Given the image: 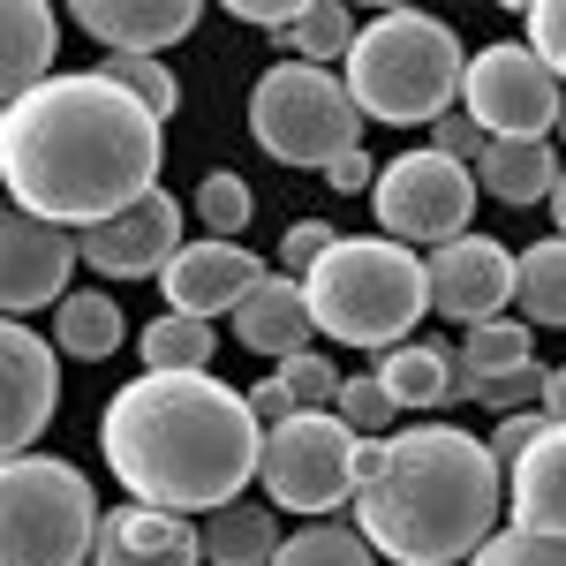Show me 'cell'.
I'll use <instances>...</instances> for the list:
<instances>
[{
	"mask_svg": "<svg viewBox=\"0 0 566 566\" xmlns=\"http://www.w3.org/2000/svg\"><path fill=\"white\" fill-rule=\"evenodd\" d=\"M159 167H167V129L98 69L45 76L15 106H0V197H15V212L61 234L129 212L136 197L159 189Z\"/></svg>",
	"mask_w": 566,
	"mask_h": 566,
	"instance_id": "cell-1",
	"label": "cell"
},
{
	"mask_svg": "<svg viewBox=\"0 0 566 566\" xmlns=\"http://www.w3.org/2000/svg\"><path fill=\"white\" fill-rule=\"evenodd\" d=\"M258 438L264 431L242 408V392L212 370H197V378L144 370L98 416V453L114 483L129 491V506L181 514V522L242 499V483L258 476Z\"/></svg>",
	"mask_w": 566,
	"mask_h": 566,
	"instance_id": "cell-2",
	"label": "cell"
},
{
	"mask_svg": "<svg viewBox=\"0 0 566 566\" xmlns=\"http://www.w3.org/2000/svg\"><path fill=\"white\" fill-rule=\"evenodd\" d=\"M499 528V469L453 423L386 431L378 476L355 491V536L392 566H461Z\"/></svg>",
	"mask_w": 566,
	"mask_h": 566,
	"instance_id": "cell-3",
	"label": "cell"
},
{
	"mask_svg": "<svg viewBox=\"0 0 566 566\" xmlns=\"http://www.w3.org/2000/svg\"><path fill=\"white\" fill-rule=\"evenodd\" d=\"M461 39L423 15V8H378L370 23H355L340 53V91H348L355 122H386V129H423L453 106L461 91Z\"/></svg>",
	"mask_w": 566,
	"mask_h": 566,
	"instance_id": "cell-4",
	"label": "cell"
},
{
	"mask_svg": "<svg viewBox=\"0 0 566 566\" xmlns=\"http://www.w3.org/2000/svg\"><path fill=\"white\" fill-rule=\"evenodd\" d=\"M303 310L310 333H333L340 348H400L423 317V258L400 250V242H378V234H348L333 242L325 258L310 264L303 280Z\"/></svg>",
	"mask_w": 566,
	"mask_h": 566,
	"instance_id": "cell-5",
	"label": "cell"
},
{
	"mask_svg": "<svg viewBox=\"0 0 566 566\" xmlns=\"http://www.w3.org/2000/svg\"><path fill=\"white\" fill-rule=\"evenodd\" d=\"M98 528V491L61 453L0 461V566H84Z\"/></svg>",
	"mask_w": 566,
	"mask_h": 566,
	"instance_id": "cell-6",
	"label": "cell"
},
{
	"mask_svg": "<svg viewBox=\"0 0 566 566\" xmlns=\"http://www.w3.org/2000/svg\"><path fill=\"white\" fill-rule=\"evenodd\" d=\"M355 106L333 69H303V61H280L264 69L258 91H250V136L258 151H272L280 167H310L325 175L340 151H355Z\"/></svg>",
	"mask_w": 566,
	"mask_h": 566,
	"instance_id": "cell-7",
	"label": "cell"
},
{
	"mask_svg": "<svg viewBox=\"0 0 566 566\" xmlns=\"http://www.w3.org/2000/svg\"><path fill=\"white\" fill-rule=\"evenodd\" d=\"M370 212H378V242H400V250H438L453 234H469L476 219V181L469 167L438 159L431 144L423 151H400L392 167L370 175Z\"/></svg>",
	"mask_w": 566,
	"mask_h": 566,
	"instance_id": "cell-8",
	"label": "cell"
},
{
	"mask_svg": "<svg viewBox=\"0 0 566 566\" xmlns=\"http://www.w3.org/2000/svg\"><path fill=\"white\" fill-rule=\"evenodd\" d=\"M355 438L317 408V416H287L258 438V483L272 514H340L355 499Z\"/></svg>",
	"mask_w": 566,
	"mask_h": 566,
	"instance_id": "cell-9",
	"label": "cell"
},
{
	"mask_svg": "<svg viewBox=\"0 0 566 566\" xmlns=\"http://www.w3.org/2000/svg\"><path fill=\"white\" fill-rule=\"evenodd\" d=\"M461 114L476 122L491 144L499 136H536V144H552L559 129V76L552 69H536L522 45H476L469 61H461Z\"/></svg>",
	"mask_w": 566,
	"mask_h": 566,
	"instance_id": "cell-10",
	"label": "cell"
},
{
	"mask_svg": "<svg viewBox=\"0 0 566 566\" xmlns=\"http://www.w3.org/2000/svg\"><path fill=\"white\" fill-rule=\"evenodd\" d=\"M423 303L438 317H453L461 333L483 325V317H506L514 310V250L476 234V227L453 234V242H438L431 264H423Z\"/></svg>",
	"mask_w": 566,
	"mask_h": 566,
	"instance_id": "cell-11",
	"label": "cell"
},
{
	"mask_svg": "<svg viewBox=\"0 0 566 566\" xmlns=\"http://www.w3.org/2000/svg\"><path fill=\"white\" fill-rule=\"evenodd\" d=\"M69 242H76V258H84L98 280H159L167 258H175L189 234H181V205L167 189H151V197H136L129 212L98 219V227L69 234Z\"/></svg>",
	"mask_w": 566,
	"mask_h": 566,
	"instance_id": "cell-12",
	"label": "cell"
},
{
	"mask_svg": "<svg viewBox=\"0 0 566 566\" xmlns=\"http://www.w3.org/2000/svg\"><path fill=\"white\" fill-rule=\"evenodd\" d=\"M53 408H61V355L31 325L0 317V461L31 453Z\"/></svg>",
	"mask_w": 566,
	"mask_h": 566,
	"instance_id": "cell-13",
	"label": "cell"
},
{
	"mask_svg": "<svg viewBox=\"0 0 566 566\" xmlns=\"http://www.w3.org/2000/svg\"><path fill=\"white\" fill-rule=\"evenodd\" d=\"M272 264L250 250V242H212V234H197V242H181L167 272H159V287H167V310L175 317H197V325H212V317H234V303L258 287Z\"/></svg>",
	"mask_w": 566,
	"mask_h": 566,
	"instance_id": "cell-14",
	"label": "cell"
},
{
	"mask_svg": "<svg viewBox=\"0 0 566 566\" xmlns=\"http://www.w3.org/2000/svg\"><path fill=\"white\" fill-rule=\"evenodd\" d=\"M69 272H76V242L45 219L0 205V317H23L69 295Z\"/></svg>",
	"mask_w": 566,
	"mask_h": 566,
	"instance_id": "cell-15",
	"label": "cell"
},
{
	"mask_svg": "<svg viewBox=\"0 0 566 566\" xmlns=\"http://www.w3.org/2000/svg\"><path fill=\"white\" fill-rule=\"evenodd\" d=\"M499 514H514V528H528V536H559V522H566V438H559V423H544L499 469Z\"/></svg>",
	"mask_w": 566,
	"mask_h": 566,
	"instance_id": "cell-16",
	"label": "cell"
},
{
	"mask_svg": "<svg viewBox=\"0 0 566 566\" xmlns=\"http://www.w3.org/2000/svg\"><path fill=\"white\" fill-rule=\"evenodd\" d=\"M197 15V0H76V23L114 45V61H159V45H181Z\"/></svg>",
	"mask_w": 566,
	"mask_h": 566,
	"instance_id": "cell-17",
	"label": "cell"
},
{
	"mask_svg": "<svg viewBox=\"0 0 566 566\" xmlns=\"http://www.w3.org/2000/svg\"><path fill=\"white\" fill-rule=\"evenodd\" d=\"M91 566H205V559H197V528L181 514L114 506L91 528Z\"/></svg>",
	"mask_w": 566,
	"mask_h": 566,
	"instance_id": "cell-18",
	"label": "cell"
},
{
	"mask_svg": "<svg viewBox=\"0 0 566 566\" xmlns=\"http://www.w3.org/2000/svg\"><path fill=\"white\" fill-rule=\"evenodd\" d=\"M53 53H61V15L45 0H0V106L39 91L53 76Z\"/></svg>",
	"mask_w": 566,
	"mask_h": 566,
	"instance_id": "cell-19",
	"label": "cell"
},
{
	"mask_svg": "<svg viewBox=\"0 0 566 566\" xmlns=\"http://www.w3.org/2000/svg\"><path fill=\"white\" fill-rule=\"evenodd\" d=\"M234 340L250 355H272V363H287V355L310 348V310H303V287L287 280V272H264L258 287L234 303Z\"/></svg>",
	"mask_w": 566,
	"mask_h": 566,
	"instance_id": "cell-20",
	"label": "cell"
},
{
	"mask_svg": "<svg viewBox=\"0 0 566 566\" xmlns=\"http://www.w3.org/2000/svg\"><path fill=\"white\" fill-rule=\"evenodd\" d=\"M469 181L491 189L499 205H552L559 197V151L536 144V136H499V144H483Z\"/></svg>",
	"mask_w": 566,
	"mask_h": 566,
	"instance_id": "cell-21",
	"label": "cell"
},
{
	"mask_svg": "<svg viewBox=\"0 0 566 566\" xmlns=\"http://www.w3.org/2000/svg\"><path fill=\"white\" fill-rule=\"evenodd\" d=\"M370 386L392 400V416L400 408H446L453 400V355L438 348V340H400V348L378 355Z\"/></svg>",
	"mask_w": 566,
	"mask_h": 566,
	"instance_id": "cell-22",
	"label": "cell"
},
{
	"mask_svg": "<svg viewBox=\"0 0 566 566\" xmlns=\"http://www.w3.org/2000/svg\"><path fill=\"white\" fill-rule=\"evenodd\" d=\"M272 552H280V514L250 506V499H227L212 522L197 528V559L212 566H272Z\"/></svg>",
	"mask_w": 566,
	"mask_h": 566,
	"instance_id": "cell-23",
	"label": "cell"
},
{
	"mask_svg": "<svg viewBox=\"0 0 566 566\" xmlns=\"http://www.w3.org/2000/svg\"><path fill=\"white\" fill-rule=\"evenodd\" d=\"M536 363V340H528V325L506 310V317H483L461 333V363H453V392H476L491 378H514Z\"/></svg>",
	"mask_w": 566,
	"mask_h": 566,
	"instance_id": "cell-24",
	"label": "cell"
},
{
	"mask_svg": "<svg viewBox=\"0 0 566 566\" xmlns=\"http://www.w3.org/2000/svg\"><path fill=\"white\" fill-rule=\"evenodd\" d=\"M53 355H76V363H106V355H122V303L114 295H98V287H76V295H61L53 303Z\"/></svg>",
	"mask_w": 566,
	"mask_h": 566,
	"instance_id": "cell-25",
	"label": "cell"
},
{
	"mask_svg": "<svg viewBox=\"0 0 566 566\" xmlns=\"http://www.w3.org/2000/svg\"><path fill=\"white\" fill-rule=\"evenodd\" d=\"M514 317H522L528 333L536 325H566V250H559V234H544L536 250H522L514 258Z\"/></svg>",
	"mask_w": 566,
	"mask_h": 566,
	"instance_id": "cell-26",
	"label": "cell"
},
{
	"mask_svg": "<svg viewBox=\"0 0 566 566\" xmlns=\"http://www.w3.org/2000/svg\"><path fill=\"white\" fill-rule=\"evenodd\" d=\"M212 325H197V317H151L144 325V370H159V378H197V370H212Z\"/></svg>",
	"mask_w": 566,
	"mask_h": 566,
	"instance_id": "cell-27",
	"label": "cell"
},
{
	"mask_svg": "<svg viewBox=\"0 0 566 566\" xmlns=\"http://www.w3.org/2000/svg\"><path fill=\"white\" fill-rule=\"evenodd\" d=\"M355 39V15L340 0H303V15H295V31H287V53L303 61V69H333Z\"/></svg>",
	"mask_w": 566,
	"mask_h": 566,
	"instance_id": "cell-28",
	"label": "cell"
},
{
	"mask_svg": "<svg viewBox=\"0 0 566 566\" xmlns=\"http://www.w3.org/2000/svg\"><path fill=\"white\" fill-rule=\"evenodd\" d=\"M272 566H378V559H370V544H363L355 528L325 522V528H295V536H280Z\"/></svg>",
	"mask_w": 566,
	"mask_h": 566,
	"instance_id": "cell-29",
	"label": "cell"
},
{
	"mask_svg": "<svg viewBox=\"0 0 566 566\" xmlns=\"http://www.w3.org/2000/svg\"><path fill=\"white\" fill-rule=\"evenodd\" d=\"M250 212H258V197H250V181H242V175L212 167V175L197 181V219L212 227V242H242Z\"/></svg>",
	"mask_w": 566,
	"mask_h": 566,
	"instance_id": "cell-30",
	"label": "cell"
},
{
	"mask_svg": "<svg viewBox=\"0 0 566 566\" xmlns=\"http://www.w3.org/2000/svg\"><path fill=\"white\" fill-rule=\"evenodd\" d=\"M98 76H106L114 91H129L159 129H167V114L181 106V84H175V69H167V61H114V53H106V69H98Z\"/></svg>",
	"mask_w": 566,
	"mask_h": 566,
	"instance_id": "cell-31",
	"label": "cell"
},
{
	"mask_svg": "<svg viewBox=\"0 0 566 566\" xmlns=\"http://www.w3.org/2000/svg\"><path fill=\"white\" fill-rule=\"evenodd\" d=\"M272 386L287 392V408L295 416H317V408H333V392H340V370L325 363L317 348H303V355H287L280 370H272Z\"/></svg>",
	"mask_w": 566,
	"mask_h": 566,
	"instance_id": "cell-32",
	"label": "cell"
},
{
	"mask_svg": "<svg viewBox=\"0 0 566 566\" xmlns=\"http://www.w3.org/2000/svg\"><path fill=\"white\" fill-rule=\"evenodd\" d=\"M325 416H333L348 438H386L392 423H400V416H392V400L370 386V378H340V392H333V408H325Z\"/></svg>",
	"mask_w": 566,
	"mask_h": 566,
	"instance_id": "cell-33",
	"label": "cell"
},
{
	"mask_svg": "<svg viewBox=\"0 0 566 566\" xmlns=\"http://www.w3.org/2000/svg\"><path fill=\"white\" fill-rule=\"evenodd\" d=\"M469 566H566L559 536H528V528H491L476 552H469Z\"/></svg>",
	"mask_w": 566,
	"mask_h": 566,
	"instance_id": "cell-34",
	"label": "cell"
},
{
	"mask_svg": "<svg viewBox=\"0 0 566 566\" xmlns=\"http://www.w3.org/2000/svg\"><path fill=\"white\" fill-rule=\"evenodd\" d=\"M522 23H528V45H522V53L536 61V69H552V76H559V69H566V15H559V0H536Z\"/></svg>",
	"mask_w": 566,
	"mask_h": 566,
	"instance_id": "cell-35",
	"label": "cell"
},
{
	"mask_svg": "<svg viewBox=\"0 0 566 566\" xmlns=\"http://www.w3.org/2000/svg\"><path fill=\"white\" fill-rule=\"evenodd\" d=\"M483 144H491V136H483L476 122L461 114V106H446V114L431 122V151H438V159H453V167H476Z\"/></svg>",
	"mask_w": 566,
	"mask_h": 566,
	"instance_id": "cell-36",
	"label": "cell"
},
{
	"mask_svg": "<svg viewBox=\"0 0 566 566\" xmlns=\"http://www.w3.org/2000/svg\"><path fill=\"white\" fill-rule=\"evenodd\" d=\"M333 242H340V234H333L325 219H295V227L280 234V272H287V280H303V272H310L317 258H325Z\"/></svg>",
	"mask_w": 566,
	"mask_h": 566,
	"instance_id": "cell-37",
	"label": "cell"
},
{
	"mask_svg": "<svg viewBox=\"0 0 566 566\" xmlns=\"http://www.w3.org/2000/svg\"><path fill=\"white\" fill-rule=\"evenodd\" d=\"M536 392H544V370L528 363V370H514V378H491V386H476L469 400H483V408H506V416H522V408H536Z\"/></svg>",
	"mask_w": 566,
	"mask_h": 566,
	"instance_id": "cell-38",
	"label": "cell"
},
{
	"mask_svg": "<svg viewBox=\"0 0 566 566\" xmlns=\"http://www.w3.org/2000/svg\"><path fill=\"white\" fill-rule=\"evenodd\" d=\"M227 15H234V23H258V31H280V39H287V31H295V15H303V0H234Z\"/></svg>",
	"mask_w": 566,
	"mask_h": 566,
	"instance_id": "cell-39",
	"label": "cell"
},
{
	"mask_svg": "<svg viewBox=\"0 0 566 566\" xmlns=\"http://www.w3.org/2000/svg\"><path fill=\"white\" fill-rule=\"evenodd\" d=\"M370 175H378V159H370V151L355 144V151H340V159H333V167H325L317 181H333V189L348 197V189H370Z\"/></svg>",
	"mask_w": 566,
	"mask_h": 566,
	"instance_id": "cell-40",
	"label": "cell"
}]
</instances>
